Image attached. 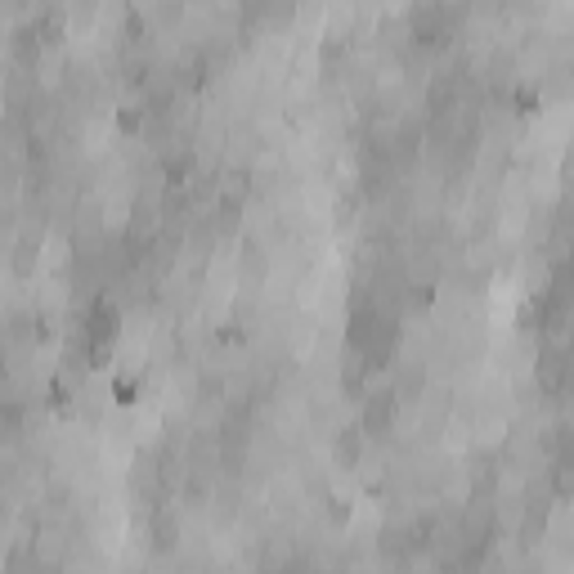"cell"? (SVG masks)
<instances>
[{
	"label": "cell",
	"instance_id": "6da1fadb",
	"mask_svg": "<svg viewBox=\"0 0 574 574\" xmlns=\"http://www.w3.org/2000/svg\"><path fill=\"white\" fill-rule=\"evenodd\" d=\"M409 32L418 46H444L454 37V9L444 0H418L409 14Z\"/></svg>",
	"mask_w": 574,
	"mask_h": 574
},
{
	"label": "cell",
	"instance_id": "7a4b0ae2",
	"mask_svg": "<svg viewBox=\"0 0 574 574\" xmlns=\"http://www.w3.org/2000/svg\"><path fill=\"white\" fill-rule=\"evenodd\" d=\"M112 337H117V306H108L104 297H99V301H95V310H90L86 332H81V346H86V355H90V360H104V350L112 346Z\"/></svg>",
	"mask_w": 574,
	"mask_h": 574
},
{
	"label": "cell",
	"instance_id": "3957f363",
	"mask_svg": "<svg viewBox=\"0 0 574 574\" xmlns=\"http://www.w3.org/2000/svg\"><path fill=\"white\" fill-rule=\"evenodd\" d=\"M395 413H400V391H395V386H391V391H372V395H364L360 426H364L368 435H386V431L395 426Z\"/></svg>",
	"mask_w": 574,
	"mask_h": 574
},
{
	"label": "cell",
	"instance_id": "277c9868",
	"mask_svg": "<svg viewBox=\"0 0 574 574\" xmlns=\"http://www.w3.org/2000/svg\"><path fill=\"white\" fill-rule=\"evenodd\" d=\"M458 95H463V77L458 72L431 77V86H426V117H449L458 108Z\"/></svg>",
	"mask_w": 574,
	"mask_h": 574
},
{
	"label": "cell",
	"instance_id": "5b68a950",
	"mask_svg": "<svg viewBox=\"0 0 574 574\" xmlns=\"http://www.w3.org/2000/svg\"><path fill=\"white\" fill-rule=\"evenodd\" d=\"M534 381H538L543 395L561 400V391H566V350L548 346V350L538 355V364H534Z\"/></svg>",
	"mask_w": 574,
	"mask_h": 574
},
{
	"label": "cell",
	"instance_id": "8992f818",
	"mask_svg": "<svg viewBox=\"0 0 574 574\" xmlns=\"http://www.w3.org/2000/svg\"><path fill=\"white\" fill-rule=\"evenodd\" d=\"M364 426H346L337 440H332V458H337V467H355L360 458H364Z\"/></svg>",
	"mask_w": 574,
	"mask_h": 574
},
{
	"label": "cell",
	"instance_id": "52a82bcc",
	"mask_svg": "<svg viewBox=\"0 0 574 574\" xmlns=\"http://www.w3.org/2000/svg\"><path fill=\"white\" fill-rule=\"evenodd\" d=\"M14 54H18V63H37V54H41V32H37V27L18 32V37H14Z\"/></svg>",
	"mask_w": 574,
	"mask_h": 574
},
{
	"label": "cell",
	"instance_id": "ba28073f",
	"mask_svg": "<svg viewBox=\"0 0 574 574\" xmlns=\"http://www.w3.org/2000/svg\"><path fill=\"white\" fill-rule=\"evenodd\" d=\"M422 381H426V377H422V368H404V377H400V386H395V391H400V395H418Z\"/></svg>",
	"mask_w": 574,
	"mask_h": 574
}]
</instances>
